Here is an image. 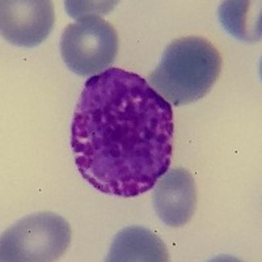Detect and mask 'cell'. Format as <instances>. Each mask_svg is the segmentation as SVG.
Returning a JSON list of instances; mask_svg holds the SVG:
<instances>
[{"label":"cell","mask_w":262,"mask_h":262,"mask_svg":"<svg viewBox=\"0 0 262 262\" xmlns=\"http://www.w3.org/2000/svg\"><path fill=\"white\" fill-rule=\"evenodd\" d=\"M173 109L146 79L109 69L85 81L71 125L79 173L104 194L133 198L170 167Z\"/></svg>","instance_id":"6da1fadb"},{"label":"cell","mask_w":262,"mask_h":262,"mask_svg":"<svg viewBox=\"0 0 262 262\" xmlns=\"http://www.w3.org/2000/svg\"><path fill=\"white\" fill-rule=\"evenodd\" d=\"M222 66L221 53L209 39L182 37L164 50L160 63L149 74V85L170 105H188L211 91Z\"/></svg>","instance_id":"7a4b0ae2"},{"label":"cell","mask_w":262,"mask_h":262,"mask_svg":"<svg viewBox=\"0 0 262 262\" xmlns=\"http://www.w3.org/2000/svg\"><path fill=\"white\" fill-rule=\"evenodd\" d=\"M71 244V227L60 215L37 212L28 215L2 235L3 262L57 261Z\"/></svg>","instance_id":"3957f363"},{"label":"cell","mask_w":262,"mask_h":262,"mask_svg":"<svg viewBox=\"0 0 262 262\" xmlns=\"http://www.w3.org/2000/svg\"><path fill=\"white\" fill-rule=\"evenodd\" d=\"M60 55L67 69L80 76L109 70L118 54V34L111 23L96 15L81 16L64 28Z\"/></svg>","instance_id":"277c9868"},{"label":"cell","mask_w":262,"mask_h":262,"mask_svg":"<svg viewBox=\"0 0 262 262\" xmlns=\"http://www.w3.org/2000/svg\"><path fill=\"white\" fill-rule=\"evenodd\" d=\"M55 23L50 0H3L0 30L11 45L36 48L49 37Z\"/></svg>","instance_id":"5b68a950"},{"label":"cell","mask_w":262,"mask_h":262,"mask_svg":"<svg viewBox=\"0 0 262 262\" xmlns=\"http://www.w3.org/2000/svg\"><path fill=\"white\" fill-rule=\"evenodd\" d=\"M152 205L160 221L179 228L193 217L196 209L195 180L184 168H172L155 184Z\"/></svg>","instance_id":"8992f818"},{"label":"cell","mask_w":262,"mask_h":262,"mask_svg":"<svg viewBox=\"0 0 262 262\" xmlns=\"http://www.w3.org/2000/svg\"><path fill=\"white\" fill-rule=\"evenodd\" d=\"M107 262H168L167 245L149 229L126 227L113 238L106 257Z\"/></svg>","instance_id":"52a82bcc"},{"label":"cell","mask_w":262,"mask_h":262,"mask_svg":"<svg viewBox=\"0 0 262 262\" xmlns=\"http://www.w3.org/2000/svg\"><path fill=\"white\" fill-rule=\"evenodd\" d=\"M249 2H224L219 8V20L224 29L242 41L259 39L261 32L250 27Z\"/></svg>","instance_id":"ba28073f"}]
</instances>
